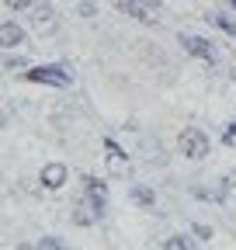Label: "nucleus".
Here are the masks:
<instances>
[{
	"mask_svg": "<svg viewBox=\"0 0 236 250\" xmlns=\"http://www.w3.org/2000/svg\"><path fill=\"white\" fill-rule=\"evenodd\" d=\"M28 80L49 83V87H70L73 83V70L66 66V62H49V66H32L28 70Z\"/></svg>",
	"mask_w": 236,
	"mask_h": 250,
	"instance_id": "1",
	"label": "nucleus"
},
{
	"mask_svg": "<svg viewBox=\"0 0 236 250\" xmlns=\"http://www.w3.org/2000/svg\"><path fill=\"white\" fill-rule=\"evenodd\" d=\"M177 146H181V156H188V160H205V156H209V136L201 129H195V125L181 132Z\"/></svg>",
	"mask_w": 236,
	"mask_h": 250,
	"instance_id": "2",
	"label": "nucleus"
},
{
	"mask_svg": "<svg viewBox=\"0 0 236 250\" xmlns=\"http://www.w3.org/2000/svg\"><path fill=\"white\" fill-rule=\"evenodd\" d=\"M181 45L188 56L195 59H205V62H216V45L209 39H201V35H181Z\"/></svg>",
	"mask_w": 236,
	"mask_h": 250,
	"instance_id": "3",
	"label": "nucleus"
},
{
	"mask_svg": "<svg viewBox=\"0 0 236 250\" xmlns=\"http://www.w3.org/2000/svg\"><path fill=\"white\" fill-rule=\"evenodd\" d=\"M66 177H70L66 164H45V167H42V174H39L42 188H49V191H56V188H63V184H66Z\"/></svg>",
	"mask_w": 236,
	"mask_h": 250,
	"instance_id": "4",
	"label": "nucleus"
},
{
	"mask_svg": "<svg viewBox=\"0 0 236 250\" xmlns=\"http://www.w3.org/2000/svg\"><path fill=\"white\" fill-rule=\"evenodd\" d=\"M21 42H24V28L21 24H14V21L0 24V45H4V49H18Z\"/></svg>",
	"mask_w": 236,
	"mask_h": 250,
	"instance_id": "5",
	"label": "nucleus"
},
{
	"mask_svg": "<svg viewBox=\"0 0 236 250\" xmlns=\"http://www.w3.org/2000/svg\"><path fill=\"white\" fill-rule=\"evenodd\" d=\"M118 11H125V14H129V18H136V21H153L150 7H146L142 0H122V4H118Z\"/></svg>",
	"mask_w": 236,
	"mask_h": 250,
	"instance_id": "6",
	"label": "nucleus"
},
{
	"mask_svg": "<svg viewBox=\"0 0 236 250\" xmlns=\"http://www.w3.org/2000/svg\"><path fill=\"white\" fill-rule=\"evenodd\" d=\"M129 198H132L139 208H153V205H157V195H153V188H146V184H136L132 191H129Z\"/></svg>",
	"mask_w": 236,
	"mask_h": 250,
	"instance_id": "7",
	"label": "nucleus"
},
{
	"mask_svg": "<svg viewBox=\"0 0 236 250\" xmlns=\"http://www.w3.org/2000/svg\"><path fill=\"white\" fill-rule=\"evenodd\" d=\"M32 21H35V28H39V31H52V24H56L52 11H49L45 4H35V11H32Z\"/></svg>",
	"mask_w": 236,
	"mask_h": 250,
	"instance_id": "8",
	"label": "nucleus"
},
{
	"mask_svg": "<svg viewBox=\"0 0 236 250\" xmlns=\"http://www.w3.org/2000/svg\"><path fill=\"white\" fill-rule=\"evenodd\" d=\"M104 149H108V164H111V160H118V164H129V153H125L122 146H118L111 136L104 139Z\"/></svg>",
	"mask_w": 236,
	"mask_h": 250,
	"instance_id": "9",
	"label": "nucleus"
},
{
	"mask_svg": "<svg viewBox=\"0 0 236 250\" xmlns=\"http://www.w3.org/2000/svg\"><path fill=\"white\" fill-rule=\"evenodd\" d=\"M163 247H170V250H188V247H195V240H188V236H167Z\"/></svg>",
	"mask_w": 236,
	"mask_h": 250,
	"instance_id": "10",
	"label": "nucleus"
},
{
	"mask_svg": "<svg viewBox=\"0 0 236 250\" xmlns=\"http://www.w3.org/2000/svg\"><path fill=\"white\" fill-rule=\"evenodd\" d=\"M212 24H216V28H222L226 35H233V39H236V24H233L226 14H212Z\"/></svg>",
	"mask_w": 236,
	"mask_h": 250,
	"instance_id": "11",
	"label": "nucleus"
},
{
	"mask_svg": "<svg viewBox=\"0 0 236 250\" xmlns=\"http://www.w3.org/2000/svg\"><path fill=\"white\" fill-rule=\"evenodd\" d=\"M39 247H42V250H59V247H63V240H59V236H42Z\"/></svg>",
	"mask_w": 236,
	"mask_h": 250,
	"instance_id": "12",
	"label": "nucleus"
},
{
	"mask_svg": "<svg viewBox=\"0 0 236 250\" xmlns=\"http://www.w3.org/2000/svg\"><path fill=\"white\" fill-rule=\"evenodd\" d=\"M4 4L11 11H28V7H35V0H4Z\"/></svg>",
	"mask_w": 236,
	"mask_h": 250,
	"instance_id": "13",
	"label": "nucleus"
},
{
	"mask_svg": "<svg viewBox=\"0 0 236 250\" xmlns=\"http://www.w3.org/2000/svg\"><path fill=\"white\" fill-rule=\"evenodd\" d=\"M191 236H195V240H212V229H209V226H201V223H198V226L191 229Z\"/></svg>",
	"mask_w": 236,
	"mask_h": 250,
	"instance_id": "14",
	"label": "nucleus"
},
{
	"mask_svg": "<svg viewBox=\"0 0 236 250\" xmlns=\"http://www.w3.org/2000/svg\"><path fill=\"white\" fill-rule=\"evenodd\" d=\"M77 11H80V14H83V18H94V14H98V7H94V4H91V0H83V4H80V7H77Z\"/></svg>",
	"mask_w": 236,
	"mask_h": 250,
	"instance_id": "15",
	"label": "nucleus"
},
{
	"mask_svg": "<svg viewBox=\"0 0 236 250\" xmlns=\"http://www.w3.org/2000/svg\"><path fill=\"white\" fill-rule=\"evenodd\" d=\"M222 139H226V143H233V139H236V122H233V125H229V132H226V136H222Z\"/></svg>",
	"mask_w": 236,
	"mask_h": 250,
	"instance_id": "16",
	"label": "nucleus"
},
{
	"mask_svg": "<svg viewBox=\"0 0 236 250\" xmlns=\"http://www.w3.org/2000/svg\"><path fill=\"white\" fill-rule=\"evenodd\" d=\"M142 4H146V7H160V4H163V0H142Z\"/></svg>",
	"mask_w": 236,
	"mask_h": 250,
	"instance_id": "17",
	"label": "nucleus"
},
{
	"mask_svg": "<svg viewBox=\"0 0 236 250\" xmlns=\"http://www.w3.org/2000/svg\"><path fill=\"white\" fill-rule=\"evenodd\" d=\"M233 7H236V0H233Z\"/></svg>",
	"mask_w": 236,
	"mask_h": 250,
	"instance_id": "18",
	"label": "nucleus"
}]
</instances>
